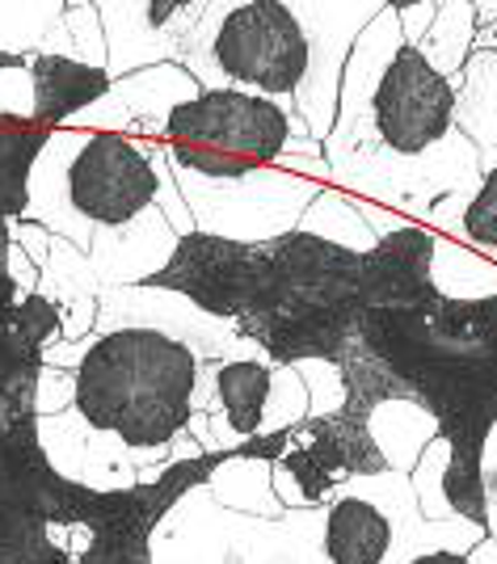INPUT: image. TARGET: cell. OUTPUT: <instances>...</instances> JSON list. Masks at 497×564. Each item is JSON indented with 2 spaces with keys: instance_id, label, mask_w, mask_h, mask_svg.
Listing matches in <instances>:
<instances>
[{
  "instance_id": "6da1fadb",
  "label": "cell",
  "mask_w": 497,
  "mask_h": 564,
  "mask_svg": "<svg viewBox=\"0 0 497 564\" xmlns=\"http://www.w3.org/2000/svg\"><path fill=\"white\" fill-rule=\"evenodd\" d=\"M148 291H177L224 321H237L274 362H337L371 312L367 253L312 232L258 245L190 232L143 279Z\"/></svg>"
},
{
  "instance_id": "7a4b0ae2",
  "label": "cell",
  "mask_w": 497,
  "mask_h": 564,
  "mask_svg": "<svg viewBox=\"0 0 497 564\" xmlns=\"http://www.w3.org/2000/svg\"><path fill=\"white\" fill-rule=\"evenodd\" d=\"M376 376L388 400H418L443 425V494L473 527L489 522L485 438L497 422V295L371 307L346 346Z\"/></svg>"
},
{
  "instance_id": "3957f363",
  "label": "cell",
  "mask_w": 497,
  "mask_h": 564,
  "mask_svg": "<svg viewBox=\"0 0 497 564\" xmlns=\"http://www.w3.org/2000/svg\"><path fill=\"white\" fill-rule=\"evenodd\" d=\"M60 307L43 291L0 312V564H80L51 527H89L115 510L119 489H85L51 468L39 443V376Z\"/></svg>"
},
{
  "instance_id": "277c9868",
  "label": "cell",
  "mask_w": 497,
  "mask_h": 564,
  "mask_svg": "<svg viewBox=\"0 0 497 564\" xmlns=\"http://www.w3.org/2000/svg\"><path fill=\"white\" fill-rule=\"evenodd\" d=\"M198 358L182 337L148 325L97 333L72 379V404L122 447L156 451L194 417Z\"/></svg>"
},
{
  "instance_id": "5b68a950",
  "label": "cell",
  "mask_w": 497,
  "mask_h": 564,
  "mask_svg": "<svg viewBox=\"0 0 497 564\" xmlns=\"http://www.w3.org/2000/svg\"><path fill=\"white\" fill-rule=\"evenodd\" d=\"M165 156L203 182H258L304 140L279 101L240 89H198L161 122Z\"/></svg>"
},
{
  "instance_id": "8992f818",
  "label": "cell",
  "mask_w": 497,
  "mask_h": 564,
  "mask_svg": "<svg viewBox=\"0 0 497 564\" xmlns=\"http://www.w3.org/2000/svg\"><path fill=\"white\" fill-rule=\"evenodd\" d=\"M219 22L207 43V64L219 76L215 89L270 97L283 106L304 94L312 68V39L300 4L279 0H245L219 4ZM287 110V106H283Z\"/></svg>"
},
{
  "instance_id": "52a82bcc",
  "label": "cell",
  "mask_w": 497,
  "mask_h": 564,
  "mask_svg": "<svg viewBox=\"0 0 497 564\" xmlns=\"http://www.w3.org/2000/svg\"><path fill=\"white\" fill-rule=\"evenodd\" d=\"M367 115L388 156L426 161L434 148L455 140V127H460L455 80L439 76L426 64V55L401 39L379 68L376 89L367 97Z\"/></svg>"
},
{
  "instance_id": "ba28073f",
  "label": "cell",
  "mask_w": 497,
  "mask_h": 564,
  "mask_svg": "<svg viewBox=\"0 0 497 564\" xmlns=\"http://www.w3.org/2000/svg\"><path fill=\"white\" fill-rule=\"evenodd\" d=\"M161 194L148 143L122 131H94L68 165V203L97 228L136 224Z\"/></svg>"
},
{
  "instance_id": "9c48e42d",
  "label": "cell",
  "mask_w": 497,
  "mask_h": 564,
  "mask_svg": "<svg viewBox=\"0 0 497 564\" xmlns=\"http://www.w3.org/2000/svg\"><path fill=\"white\" fill-rule=\"evenodd\" d=\"M25 72H30V94H34V106H30V122L55 131L64 118L89 110L94 101L110 97L115 80L101 64H85V59H72V55H60V51H34L25 55Z\"/></svg>"
},
{
  "instance_id": "30bf717a",
  "label": "cell",
  "mask_w": 497,
  "mask_h": 564,
  "mask_svg": "<svg viewBox=\"0 0 497 564\" xmlns=\"http://www.w3.org/2000/svg\"><path fill=\"white\" fill-rule=\"evenodd\" d=\"M47 140V127L30 118H0V312L18 304V282L9 270V228L30 207V169Z\"/></svg>"
},
{
  "instance_id": "8fae6325",
  "label": "cell",
  "mask_w": 497,
  "mask_h": 564,
  "mask_svg": "<svg viewBox=\"0 0 497 564\" xmlns=\"http://www.w3.org/2000/svg\"><path fill=\"white\" fill-rule=\"evenodd\" d=\"M392 518L358 494L333 497L325 510V561L329 564H383L392 556Z\"/></svg>"
},
{
  "instance_id": "7c38bea8",
  "label": "cell",
  "mask_w": 497,
  "mask_h": 564,
  "mask_svg": "<svg viewBox=\"0 0 497 564\" xmlns=\"http://www.w3.org/2000/svg\"><path fill=\"white\" fill-rule=\"evenodd\" d=\"M274 383H279L274 367H266L261 358H228L215 371V397L237 443H249L261 434L266 400L274 397Z\"/></svg>"
},
{
  "instance_id": "4fadbf2b",
  "label": "cell",
  "mask_w": 497,
  "mask_h": 564,
  "mask_svg": "<svg viewBox=\"0 0 497 564\" xmlns=\"http://www.w3.org/2000/svg\"><path fill=\"white\" fill-rule=\"evenodd\" d=\"M476 39V4H439L434 22H430L426 39L418 43V51L426 55V64L439 76H455L468 64V51Z\"/></svg>"
},
{
  "instance_id": "5bb4252c",
  "label": "cell",
  "mask_w": 497,
  "mask_h": 564,
  "mask_svg": "<svg viewBox=\"0 0 497 564\" xmlns=\"http://www.w3.org/2000/svg\"><path fill=\"white\" fill-rule=\"evenodd\" d=\"M468 80V115L464 127L480 148L497 143V51H473V64H464Z\"/></svg>"
},
{
  "instance_id": "9a60e30c",
  "label": "cell",
  "mask_w": 497,
  "mask_h": 564,
  "mask_svg": "<svg viewBox=\"0 0 497 564\" xmlns=\"http://www.w3.org/2000/svg\"><path fill=\"white\" fill-rule=\"evenodd\" d=\"M455 232L464 236V240H473L476 249L497 253V165L480 177V186H476L473 203L460 215Z\"/></svg>"
},
{
  "instance_id": "2e32d148",
  "label": "cell",
  "mask_w": 497,
  "mask_h": 564,
  "mask_svg": "<svg viewBox=\"0 0 497 564\" xmlns=\"http://www.w3.org/2000/svg\"><path fill=\"white\" fill-rule=\"evenodd\" d=\"M392 13H401V30H404V43L409 47H418L422 39H426L430 22H434V13H439V4L430 0V4H388Z\"/></svg>"
},
{
  "instance_id": "e0dca14e",
  "label": "cell",
  "mask_w": 497,
  "mask_h": 564,
  "mask_svg": "<svg viewBox=\"0 0 497 564\" xmlns=\"http://www.w3.org/2000/svg\"><path fill=\"white\" fill-rule=\"evenodd\" d=\"M190 4H173V0H152V4H143V22H148V30H156V34H165L169 25L177 22L182 13H186Z\"/></svg>"
},
{
  "instance_id": "ac0fdd59",
  "label": "cell",
  "mask_w": 497,
  "mask_h": 564,
  "mask_svg": "<svg viewBox=\"0 0 497 564\" xmlns=\"http://www.w3.org/2000/svg\"><path fill=\"white\" fill-rule=\"evenodd\" d=\"M409 564H473L464 552H451V547H430V552H418Z\"/></svg>"
}]
</instances>
